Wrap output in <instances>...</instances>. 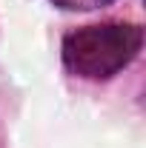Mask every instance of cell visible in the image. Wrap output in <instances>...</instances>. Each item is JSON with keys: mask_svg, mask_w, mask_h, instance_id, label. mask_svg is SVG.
Listing matches in <instances>:
<instances>
[{"mask_svg": "<svg viewBox=\"0 0 146 148\" xmlns=\"http://www.w3.org/2000/svg\"><path fill=\"white\" fill-rule=\"evenodd\" d=\"M60 9H69V12H92V9H100V6H109L115 0H52Z\"/></svg>", "mask_w": 146, "mask_h": 148, "instance_id": "7a4b0ae2", "label": "cell"}, {"mask_svg": "<svg viewBox=\"0 0 146 148\" xmlns=\"http://www.w3.org/2000/svg\"><path fill=\"white\" fill-rule=\"evenodd\" d=\"M143 32L135 23H97L83 26L63 40L66 69L86 80H106L138 57Z\"/></svg>", "mask_w": 146, "mask_h": 148, "instance_id": "6da1fadb", "label": "cell"}]
</instances>
